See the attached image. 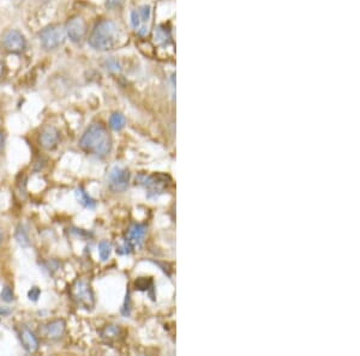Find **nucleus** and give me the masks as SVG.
Instances as JSON below:
<instances>
[{
    "label": "nucleus",
    "instance_id": "ddd939ff",
    "mask_svg": "<svg viewBox=\"0 0 360 356\" xmlns=\"http://www.w3.org/2000/svg\"><path fill=\"white\" fill-rule=\"evenodd\" d=\"M119 336H120V327L118 326V325L109 324V325H106V326L101 330L102 340H106L107 343L116 342V340H118Z\"/></svg>",
    "mask_w": 360,
    "mask_h": 356
},
{
    "label": "nucleus",
    "instance_id": "0eeeda50",
    "mask_svg": "<svg viewBox=\"0 0 360 356\" xmlns=\"http://www.w3.org/2000/svg\"><path fill=\"white\" fill-rule=\"evenodd\" d=\"M1 45L6 52L19 54L27 48V40L18 30L11 29L4 32L1 37Z\"/></svg>",
    "mask_w": 360,
    "mask_h": 356
},
{
    "label": "nucleus",
    "instance_id": "39448f33",
    "mask_svg": "<svg viewBox=\"0 0 360 356\" xmlns=\"http://www.w3.org/2000/svg\"><path fill=\"white\" fill-rule=\"evenodd\" d=\"M40 42L47 50L57 49L65 41V29L59 24H52L40 32Z\"/></svg>",
    "mask_w": 360,
    "mask_h": 356
},
{
    "label": "nucleus",
    "instance_id": "a878e982",
    "mask_svg": "<svg viewBox=\"0 0 360 356\" xmlns=\"http://www.w3.org/2000/svg\"><path fill=\"white\" fill-rule=\"evenodd\" d=\"M4 71H5V65H4V63L0 60V80H1L2 76H4Z\"/></svg>",
    "mask_w": 360,
    "mask_h": 356
},
{
    "label": "nucleus",
    "instance_id": "f8f14e48",
    "mask_svg": "<svg viewBox=\"0 0 360 356\" xmlns=\"http://www.w3.org/2000/svg\"><path fill=\"white\" fill-rule=\"evenodd\" d=\"M19 340L22 343L23 348L25 349V352L29 353V354H34L39 350L40 343L39 338L35 336L34 332L30 329H28L27 326H22L19 330Z\"/></svg>",
    "mask_w": 360,
    "mask_h": 356
},
{
    "label": "nucleus",
    "instance_id": "6ab92c4d",
    "mask_svg": "<svg viewBox=\"0 0 360 356\" xmlns=\"http://www.w3.org/2000/svg\"><path fill=\"white\" fill-rule=\"evenodd\" d=\"M0 297H1L2 301H5V302L14 301L15 295H14V291H12L11 287L4 286V288H2L1 293H0Z\"/></svg>",
    "mask_w": 360,
    "mask_h": 356
},
{
    "label": "nucleus",
    "instance_id": "f257e3e1",
    "mask_svg": "<svg viewBox=\"0 0 360 356\" xmlns=\"http://www.w3.org/2000/svg\"><path fill=\"white\" fill-rule=\"evenodd\" d=\"M80 146L88 154L102 159L111 152L112 139L106 127L100 124H93L82 134Z\"/></svg>",
    "mask_w": 360,
    "mask_h": 356
},
{
    "label": "nucleus",
    "instance_id": "4468645a",
    "mask_svg": "<svg viewBox=\"0 0 360 356\" xmlns=\"http://www.w3.org/2000/svg\"><path fill=\"white\" fill-rule=\"evenodd\" d=\"M75 194L77 200L80 202V204L83 205L84 208H86V209H95L96 202L86 192V191H84V189L78 187V189L76 190Z\"/></svg>",
    "mask_w": 360,
    "mask_h": 356
},
{
    "label": "nucleus",
    "instance_id": "412c9836",
    "mask_svg": "<svg viewBox=\"0 0 360 356\" xmlns=\"http://www.w3.org/2000/svg\"><path fill=\"white\" fill-rule=\"evenodd\" d=\"M135 286H136V289H138V291H148L149 287H153V282L152 279L148 281L147 278H139L135 282Z\"/></svg>",
    "mask_w": 360,
    "mask_h": 356
},
{
    "label": "nucleus",
    "instance_id": "a211bd4d",
    "mask_svg": "<svg viewBox=\"0 0 360 356\" xmlns=\"http://www.w3.org/2000/svg\"><path fill=\"white\" fill-rule=\"evenodd\" d=\"M154 37L159 43H165L168 39H170V34H168V32H166L163 28L160 27L154 30Z\"/></svg>",
    "mask_w": 360,
    "mask_h": 356
},
{
    "label": "nucleus",
    "instance_id": "2eb2a0df",
    "mask_svg": "<svg viewBox=\"0 0 360 356\" xmlns=\"http://www.w3.org/2000/svg\"><path fill=\"white\" fill-rule=\"evenodd\" d=\"M125 124H126V119L121 113H113L109 118V127L114 131H120L124 129Z\"/></svg>",
    "mask_w": 360,
    "mask_h": 356
},
{
    "label": "nucleus",
    "instance_id": "dca6fc26",
    "mask_svg": "<svg viewBox=\"0 0 360 356\" xmlns=\"http://www.w3.org/2000/svg\"><path fill=\"white\" fill-rule=\"evenodd\" d=\"M112 252V245L108 243V241H101L99 243V256H100V259L102 261H106L107 259L109 258Z\"/></svg>",
    "mask_w": 360,
    "mask_h": 356
},
{
    "label": "nucleus",
    "instance_id": "20e7f679",
    "mask_svg": "<svg viewBox=\"0 0 360 356\" xmlns=\"http://www.w3.org/2000/svg\"><path fill=\"white\" fill-rule=\"evenodd\" d=\"M136 181H138L139 185H142L148 190V197L156 198L162 193H165V190L167 189L171 181V178L165 174H139L136 178Z\"/></svg>",
    "mask_w": 360,
    "mask_h": 356
},
{
    "label": "nucleus",
    "instance_id": "423d86ee",
    "mask_svg": "<svg viewBox=\"0 0 360 356\" xmlns=\"http://www.w3.org/2000/svg\"><path fill=\"white\" fill-rule=\"evenodd\" d=\"M145 231H147V226L145 225H142V223H132L126 231L124 243H122L121 247H119L118 250H117V253L118 254L131 253L135 247L140 245V243H142L143 238H144L145 235Z\"/></svg>",
    "mask_w": 360,
    "mask_h": 356
},
{
    "label": "nucleus",
    "instance_id": "393cba45",
    "mask_svg": "<svg viewBox=\"0 0 360 356\" xmlns=\"http://www.w3.org/2000/svg\"><path fill=\"white\" fill-rule=\"evenodd\" d=\"M120 2H121V0H107V6L113 9V7L118 6Z\"/></svg>",
    "mask_w": 360,
    "mask_h": 356
},
{
    "label": "nucleus",
    "instance_id": "cd10ccee",
    "mask_svg": "<svg viewBox=\"0 0 360 356\" xmlns=\"http://www.w3.org/2000/svg\"><path fill=\"white\" fill-rule=\"evenodd\" d=\"M0 243H1V230H0Z\"/></svg>",
    "mask_w": 360,
    "mask_h": 356
},
{
    "label": "nucleus",
    "instance_id": "9d476101",
    "mask_svg": "<svg viewBox=\"0 0 360 356\" xmlns=\"http://www.w3.org/2000/svg\"><path fill=\"white\" fill-rule=\"evenodd\" d=\"M40 331L46 340H52V342L59 340L66 331V323L63 319L52 320V322L43 325Z\"/></svg>",
    "mask_w": 360,
    "mask_h": 356
},
{
    "label": "nucleus",
    "instance_id": "9b49d317",
    "mask_svg": "<svg viewBox=\"0 0 360 356\" xmlns=\"http://www.w3.org/2000/svg\"><path fill=\"white\" fill-rule=\"evenodd\" d=\"M60 133L54 126H46L41 129L39 136L40 146L46 150H52L59 143Z\"/></svg>",
    "mask_w": 360,
    "mask_h": 356
},
{
    "label": "nucleus",
    "instance_id": "6e6552de",
    "mask_svg": "<svg viewBox=\"0 0 360 356\" xmlns=\"http://www.w3.org/2000/svg\"><path fill=\"white\" fill-rule=\"evenodd\" d=\"M108 186L114 192H124L129 187L130 173L129 170L120 167H113L108 173Z\"/></svg>",
    "mask_w": 360,
    "mask_h": 356
},
{
    "label": "nucleus",
    "instance_id": "5701e85b",
    "mask_svg": "<svg viewBox=\"0 0 360 356\" xmlns=\"http://www.w3.org/2000/svg\"><path fill=\"white\" fill-rule=\"evenodd\" d=\"M40 294H41L40 289L37 288V287H33V288L28 291V297H29L32 301H37L40 297Z\"/></svg>",
    "mask_w": 360,
    "mask_h": 356
},
{
    "label": "nucleus",
    "instance_id": "4be33fe9",
    "mask_svg": "<svg viewBox=\"0 0 360 356\" xmlns=\"http://www.w3.org/2000/svg\"><path fill=\"white\" fill-rule=\"evenodd\" d=\"M140 23H142V21H140L138 11H137V10H135V11L131 12V24H132V27H134L136 30H138L140 28Z\"/></svg>",
    "mask_w": 360,
    "mask_h": 356
},
{
    "label": "nucleus",
    "instance_id": "aec40b11",
    "mask_svg": "<svg viewBox=\"0 0 360 356\" xmlns=\"http://www.w3.org/2000/svg\"><path fill=\"white\" fill-rule=\"evenodd\" d=\"M137 11H138L140 21H142V22L149 21L150 16H152V9H150V6H148V5H144V6H142L139 10H137Z\"/></svg>",
    "mask_w": 360,
    "mask_h": 356
},
{
    "label": "nucleus",
    "instance_id": "b1692460",
    "mask_svg": "<svg viewBox=\"0 0 360 356\" xmlns=\"http://www.w3.org/2000/svg\"><path fill=\"white\" fill-rule=\"evenodd\" d=\"M11 308L9 307H0V317H6V315L11 314Z\"/></svg>",
    "mask_w": 360,
    "mask_h": 356
},
{
    "label": "nucleus",
    "instance_id": "bb28decb",
    "mask_svg": "<svg viewBox=\"0 0 360 356\" xmlns=\"http://www.w3.org/2000/svg\"><path fill=\"white\" fill-rule=\"evenodd\" d=\"M2 146H4V134H2V132L0 131V150H1Z\"/></svg>",
    "mask_w": 360,
    "mask_h": 356
},
{
    "label": "nucleus",
    "instance_id": "f3484780",
    "mask_svg": "<svg viewBox=\"0 0 360 356\" xmlns=\"http://www.w3.org/2000/svg\"><path fill=\"white\" fill-rule=\"evenodd\" d=\"M16 240L20 246H28L29 245V236H28V231L23 226H19L16 231Z\"/></svg>",
    "mask_w": 360,
    "mask_h": 356
},
{
    "label": "nucleus",
    "instance_id": "7ed1b4c3",
    "mask_svg": "<svg viewBox=\"0 0 360 356\" xmlns=\"http://www.w3.org/2000/svg\"><path fill=\"white\" fill-rule=\"evenodd\" d=\"M70 296L72 301L84 309H91L95 305V297L91 287L83 279H76L70 287Z\"/></svg>",
    "mask_w": 360,
    "mask_h": 356
},
{
    "label": "nucleus",
    "instance_id": "1a4fd4ad",
    "mask_svg": "<svg viewBox=\"0 0 360 356\" xmlns=\"http://www.w3.org/2000/svg\"><path fill=\"white\" fill-rule=\"evenodd\" d=\"M86 32V25L84 19L80 16H73L69 19L65 25V34L72 42H80L84 39Z\"/></svg>",
    "mask_w": 360,
    "mask_h": 356
},
{
    "label": "nucleus",
    "instance_id": "f03ea898",
    "mask_svg": "<svg viewBox=\"0 0 360 356\" xmlns=\"http://www.w3.org/2000/svg\"><path fill=\"white\" fill-rule=\"evenodd\" d=\"M118 41V28L116 23L104 19L94 27L89 37V45L99 50H109Z\"/></svg>",
    "mask_w": 360,
    "mask_h": 356
}]
</instances>
